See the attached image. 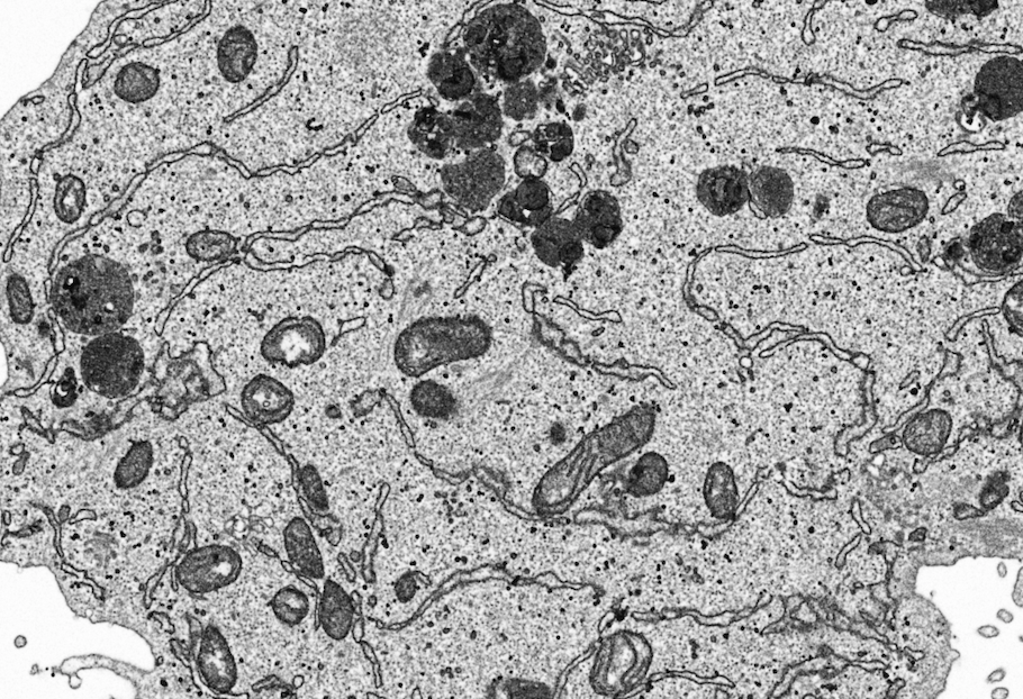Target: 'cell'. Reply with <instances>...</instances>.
I'll return each mask as SVG.
<instances>
[{"label": "cell", "instance_id": "cell-1", "mask_svg": "<svg viewBox=\"0 0 1023 699\" xmlns=\"http://www.w3.org/2000/svg\"><path fill=\"white\" fill-rule=\"evenodd\" d=\"M58 250L47 288L62 342L164 331L177 301L167 270L119 216L107 214Z\"/></svg>", "mask_w": 1023, "mask_h": 699}, {"label": "cell", "instance_id": "cell-7", "mask_svg": "<svg viewBox=\"0 0 1023 699\" xmlns=\"http://www.w3.org/2000/svg\"><path fill=\"white\" fill-rule=\"evenodd\" d=\"M325 337L321 325L305 317L275 325L260 343V353L269 362L288 367L311 365L322 357Z\"/></svg>", "mask_w": 1023, "mask_h": 699}, {"label": "cell", "instance_id": "cell-30", "mask_svg": "<svg viewBox=\"0 0 1023 699\" xmlns=\"http://www.w3.org/2000/svg\"><path fill=\"white\" fill-rule=\"evenodd\" d=\"M388 493H389V486L388 485H384L382 487V489H380V494H379V497L377 499V505H376V512L377 513H379L380 510H382V507H383L384 503L386 502V498L388 496Z\"/></svg>", "mask_w": 1023, "mask_h": 699}, {"label": "cell", "instance_id": "cell-28", "mask_svg": "<svg viewBox=\"0 0 1023 699\" xmlns=\"http://www.w3.org/2000/svg\"><path fill=\"white\" fill-rule=\"evenodd\" d=\"M360 646H361L362 650H364L365 656L371 662V664H373V665L377 664L378 660H377V657L375 655V652H374L373 648H371L369 646V644L367 642H365V641H360Z\"/></svg>", "mask_w": 1023, "mask_h": 699}, {"label": "cell", "instance_id": "cell-31", "mask_svg": "<svg viewBox=\"0 0 1023 699\" xmlns=\"http://www.w3.org/2000/svg\"><path fill=\"white\" fill-rule=\"evenodd\" d=\"M859 541H860V538H857V539H856L855 541H853V542H850V543L848 544V546H847V547H846V548H845V549L843 550V552H841V553H840V556H839V558H838V560H837V564H838V566H839V567L843 566V562H844V560H843V559H844V556H847V555H848V552H849L850 550H852L853 548L857 547V546H858V543H859Z\"/></svg>", "mask_w": 1023, "mask_h": 699}, {"label": "cell", "instance_id": "cell-18", "mask_svg": "<svg viewBox=\"0 0 1023 699\" xmlns=\"http://www.w3.org/2000/svg\"><path fill=\"white\" fill-rule=\"evenodd\" d=\"M284 538L287 555L302 574L310 578H323V560L310 526L296 517L287 525Z\"/></svg>", "mask_w": 1023, "mask_h": 699}, {"label": "cell", "instance_id": "cell-37", "mask_svg": "<svg viewBox=\"0 0 1023 699\" xmlns=\"http://www.w3.org/2000/svg\"><path fill=\"white\" fill-rule=\"evenodd\" d=\"M1008 694H1009L1008 689L1001 687V688L995 689V691L992 694V697L993 698H1006L1008 696Z\"/></svg>", "mask_w": 1023, "mask_h": 699}, {"label": "cell", "instance_id": "cell-17", "mask_svg": "<svg viewBox=\"0 0 1023 699\" xmlns=\"http://www.w3.org/2000/svg\"><path fill=\"white\" fill-rule=\"evenodd\" d=\"M619 221L617 202L609 195L597 193L586 198L575 226L592 239L604 242L615 234Z\"/></svg>", "mask_w": 1023, "mask_h": 699}, {"label": "cell", "instance_id": "cell-34", "mask_svg": "<svg viewBox=\"0 0 1023 699\" xmlns=\"http://www.w3.org/2000/svg\"><path fill=\"white\" fill-rule=\"evenodd\" d=\"M351 599H352L353 607H355V612L359 616H361V614H362V612H361V596L359 595L358 592H356V590H355V592L351 593Z\"/></svg>", "mask_w": 1023, "mask_h": 699}, {"label": "cell", "instance_id": "cell-9", "mask_svg": "<svg viewBox=\"0 0 1023 699\" xmlns=\"http://www.w3.org/2000/svg\"><path fill=\"white\" fill-rule=\"evenodd\" d=\"M457 147L468 152L490 149L501 138L503 112L493 96L477 93L452 110Z\"/></svg>", "mask_w": 1023, "mask_h": 699}, {"label": "cell", "instance_id": "cell-2", "mask_svg": "<svg viewBox=\"0 0 1023 699\" xmlns=\"http://www.w3.org/2000/svg\"><path fill=\"white\" fill-rule=\"evenodd\" d=\"M158 332L122 331L87 339H63L54 369L69 376L80 394V428H102L120 419L130 399L153 381L164 348Z\"/></svg>", "mask_w": 1023, "mask_h": 699}, {"label": "cell", "instance_id": "cell-19", "mask_svg": "<svg viewBox=\"0 0 1023 699\" xmlns=\"http://www.w3.org/2000/svg\"><path fill=\"white\" fill-rule=\"evenodd\" d=\"M355 613L351 596L341 586L328 580L319 611L320 623L328 637L337 641L347 638Z\"/></svg>", "mask_w": 1023, "mask_h": 699}, {"label": "cell", "instance_id": "cell-26", "mask_svg": "<svg viewBox=\"0 0 1023 699\" xmlns=\"http://www.w3.org/2000/svg\"><path fill=\"white\" fill-rule=\"evenodd\" d=\"M977 633L982 635L983 638L992 639V638L998 637V635L1000 634V631L997 628H995V626H993V625H984V626H981V628L979 630H977Z\"/></svg>", "mask_w": 1023, "mask_h": 699}, {"label": "cell", "instance_id": "cell-15", "mask_svg": "<svg viewBox=\"0 0 1023 699\" xmlns=\"http://www.w3.org/2000/svg\"><path fill=\"white\" fill-rule=\"evenodd\" d=\"M195 578L190 584L199 593H210L213 590L229 585L238 578L242 561L237 552L226 547H211L196 552Z\"/></svg>", "mask_w": 1023, "mask_h": 699}, {"label": "cell", "instance_id": "cell-22", "mask_svg": "<svg viewBox=\"0 0 1023 699\" xmlns=\"http://www.w3.org/2000/svg\"><path fill=\"white\" fill-rule=\"evenodd\" d=\"M271 607L277 619L289 626L302 623L310 612L309 598L293 585L280 589Z\"/></svg>", "mask_w": 1023, "mask_h": 699}, {"label": "cell", "instance_id": "cell-5", "mask_svg": "<svg viewBox=\"0 0 1023 699\" xmlns=\"http://www.w3.org/2000/svg\"><path fill=\"white\" fill-rule=\"evenodd\" d=\"M155 392L149 397L153 411L176 422L189 408L226 392L224 377L214 367L213 350L204 341L181 356L171 357L166 342L153 369Z\"/></svg>", "mask_w": 1023, "mask_h": 699}, {"label": "cell", "instance_id": "cell-21", "mask_svg": "<svg viewBox=\"0 0 1023 699\" xmlns=\"http://www.w3.org/2000/svg\"><path fill=\"white\" fill-rule=\"evenodd\" d=\"M534 145L537 151L550 161H563L573 152V131L566 124L541 125L534 133Z\"/></svg>", "mask_w": 1023, "mask_h": 699}, {"label": "cell", "instance_id": "cell-35", "mask_svg": "<svg viewBox=\"0 0 1023 699\" xmlns=\"http://www.w3.org/2000/svg\"><path fill=\"white\" fill-rule=\"evenodd\" d=\"M997 616L998 619H1000L1004 623H1011L1013 619H1015V617H1013V614L1007 610H1000Z\"/></svg>", "mask_w": 1023, "mask_h": 699}, {"label": "cell", "instance_id": "cell-16", "mask_svg": "<svg viewBox=\"0 0 1023 699\" xmlns=\"http://www.w3.org/2000/svg\"><path fill=\"white\" fill-rule=\"evenodd\" d=\"M205 682L217 693H226L237 682V668L225 640L219 631L208 628L199 656Z\"/></svg>", "mask_w": 1023, "mask_h": 699}, {"label": "cell", "instance_id": "cell-20", "mask_svg": "<svg viewBox=\"0 0 1023 699\" xmlns=\"http://www.w3.org/2000/svg\"><path fill=\"white\" fill-rule=\"evenodd\" d=\"M500 105L503 116L510 120H532L538 112V90L530 79L506 86Z\"/></svg>", "mask_w": 1023, "mask_h": 699}, {"label": "cell", "instance_id": "cell-39", "mask_svg": "<svg viewBox=\"0 0 1023 699\" xmlns=\"http://www.w3.org/2000/svg\"><path fill=\"white\" fill-rule=\"evenodd\" d=\"M260 549H261L262 552L266 553V555L269 556V557H273V558H277L278 557L277 553L274 550L269 549L268 547L261 546Z\"/></svg>", "mask_w": 1023, "mask_h": 699}, {"label": "cell", "instance_id": "cell-14", "mask_svg": "<svg viewBox=\"0 0 1023 699\" xmlns=\"http://www.w3.org/2000/svg\"><path fill=\"white\" fill-rule=\"evenodd\" d=\"M410 136L416 148L434 160L446 159L457 147L450 115L432 106L424 107L415 114Z\"/></svg>", "mask_w": 1023, "mask_h": 699}, {"label": "cell", "instance_id": "cell-10", "mask_svg": "<svg viewBox=\"0 0 1023 699\" xmlns=\"http://www.w3.org/2000/svg\"><path fill=\"white\" fill-rule=\"evenodd\" d=\"M239 403L238 411L244 419L259 428L286 420L293 410L295 398L291 390L276 378L259 374L242 386Z\"/></svg>", "mask_w": 1023, "mask_h": 699}, {"label": "cell", "instance_id": "cell-40", "mask_svg": "<svg viewBox=\"0 0 1023 699\" xmlns=\"http://www.w3.org/2000/svg\"><path fill=\"white\" fill-rule=\"evenodd\" d=\"M998 574H999V576H1000L1001 578H1004V577H1006V576H1007V574H1008V569H1007V566H1006V565H1004V564H1000V565L998 566Z\"/></svg>", "mask_w": 1023, "mask_h": 699}, {"label": "cell", "instance_id": "cell-38", "mask_svg": "<svg viewBox=\"0 0 1023 699\" xmlns=\"http://www.w3.org/2000/svg\"><path fill=\"white\" fill-rule=\"evenodd\" d=\"M282 566H283V568H284V569H285V570L287 571V573H289V574H294V573H296V570H295L294 566H293V565H291V564H289V562H287V561H282Z\"/></svg>", "mask_w": 1023, "mask_h": 699}, {"label": "cell", "instance_id": "cell-25", "mask_svg": "<svg viewBox=\"0 0 1023 699\" xmlns=\"http://www.w3.org/2000/svg\"><path fill=\"white\" fill-rule=\"evenodd\" d=\"M338 561L340 562V564H341V566H342V568L344 570V573H346L347 579L349 580V582L350 583H355V580H356V577H357L356 570L353 569V567L351 566L350 561L348 560V557L346 555H344V553H340V555L338 557Z\"/></svg>", "mask_w": 1023, "mask_h": 699}, {"label": "cell", "instance_id": "cell-33", "mask_svg": "<svg viewBox=\"0 0 1023 699\" xmlns=\"http://www.w3.org/2000/svg\"><path fill=\"white\" fill-rule=\"evenodd\" d=\"M853 516L855 517V520H857V522L860 524V526H862L865 533L867 534L871 533V530H869L868 525L862 520V517H860V507L858 504H856L854 507Z\"/></svg>", "mask_w": 1023, "mask_h": 699}, {"label": "cell", "instance_id": "cell-27", "mask_svg": "<svg viewBox=\"0 0 1023 699\" xmlns=\"http://www.w3.org/2000/svg\"><path fill=\"white\" fill-rule=\"evenodd\" d=\"M364 635H365L364 621H362V619H359L355 623V625H353L352 637L353 639H355L357 643H360V641H362V638H364Z\"/></svg>", "mask_w": 1023, "mask_h": 699}, {"label": "cell", "instance_id": "cell-23", "mask_svg": "<svg viewBox=\"0 0 1023 699\" xmlns=\"http://www.w3.org/2000/svg\"><path fill=\"white\" fill-rule=\"evenodd\" d=\"M300 481L303 488L306 502L310 504L316 513L327 514L329 511L328 496L324 492L323 484L318 471L312 466L300 469Z\"/></svg>", "mask_w": 1023, "mask_h": 699}, {"label": "cell", "instance_id": "cell-8", "mask_svg": "<svg viewBox=\"0 0 1023 699\" xmlns=\"http://www.w3.org/2000/svg\"><path fill=\"white\" fill-rule=\"evenodd\" d=\"M207 3H164L149 9L147 14L137 18H124L113 34V42L107 51L112 54L124 49L125 45H141L153 39H166L171 34L184 30L196 16L203 12Z\"/></svg>", "mask_w": 1023, "mask_h": 699}, {"label": "cell", "instance_id": "cell-24", "mask_svg": "<svg viewBox=\"0 0 1023 699\" xmlns=\"http://www.w3.org/2000/svg\"><path fill=\"white\" fill-rule=\"evenodd\" d=\"M384 528V522L382 516L378 515L374 524L373 532L370 534L366 546L364 548V569H362V576H364L367 583H375V575L373 571V557L376 552L377 542L379 534L382 533Z\"/></svg>", "mask_w": 1023, "mask_h": 699}, {"label": "cell", "instance_id": "cell-13", "mask_svg": "<svg viewBox=\"0 0 1023 699\" xmlns=\"http://www.w3.org/2000/svg\"><path fill=\"white\" fill-rule=\"evenodd\" d=\"M499 211L506 220L540 226L551 217L550 190L539 179H524L513 192L501 199Z\"/></svg>", "mask_w": 1023, "mask_h": 699}, {"label": "cell", "instance_id": "cell-3", "mask_svg": "<svg viewBox=\"0 0 1023 699\" xmlns=\"http://www.w3.org/2000/svg\"><path fill=\"white\" fill-rule=\"evenodd\" d=\"M49 268L14 260L2 267V342L7 379L2 395L31 389L47 374L57 354L47 283Z\"/></svg>", "mask_w": 1023, "mask_h": 699}, {"label": "cell", "instance_id": "cell-12", "mask_svg": "<svg viewBox=\"0 0 1023 699\" xmlns=\"http://www.w3.org/2000/svg\"><path fill=\"white\" fill-rule=\"evenodd\" d=\"M926 198L917 190L900 192L875 198L868 210L869 221L877 230L901 233L921 222L927 213Z\"/></svg>", "mask_w": 1023, "mask_h": 699}, {"label": "cell", "instance_id": "cell-6", "mask_svg": "<svg viewBox=\"0 0 1023 699\" xmlns=\"http://www.w3.org/2000/svg\"><path fill=\"white\" fill-rule=\"evenodd\" d=\"M504 162L491 149L472 152L441 171L443 188L461 206L481 210L492 202L504 185Z\"/></svg>", "mask_w": 1023, "mask_h": 699}, {"label": "cell", "instance_id": "cell-29", "mask_svg": "<svg viewBox=\"0 0 1023 699\" xmlns=\"http://www.w3.org/2000/svg\"><path fill=\"white\" fill-rule=\"evenodd\" d=\"M1021 573H1022V570H1020L1019 577H1018V583L1016 584L1015 592H1013V601H1015V603L1018 606H1020V607L1022 606V575H1021Z\"/></svg>", "mask_w": 1023, "mask_h": 699}, {"label": "cell", "instance_id": "cell-4", "mask_svg": "<svg viewBox=\"0 0 1023 699\" xmlns=\"http://www.w3.org/2000/svg\"><path fill=\"white\" fill-rule=\"evenodd\" d=\"M461 48L479 79L509 86L529 79L546 60L542 26L519 4H497L479 13L463 32Z\"/></svg>", "mask_w": 1023, "mask_h": 699}, {"label": "cell", "instance_id": "cell-32", "mask_svg": "<svg viewBox=\"0 0 1023 699\" xmlns=\"http://www.w3.org/2000/svg\"><path fill=\"white\" fill-rule=\"evenodd\" d=\"M1004 677H1006V671H1004L1003 669H998L993 671V673L989 676L988 682L991 684L998 683L1001 682V680H1003Z\"/></svg>", "mask_w": 1023, "mask_h": 699}, {"label": "cell", "instance_id": "cell-11", "mask_svg": "<svg viewBox=\"0 0 1023 699\" xmlns=\"http://www.w3.org/2000/svg\"><path fill=\"white\" fill-rule=\"evenodd\" d=\"M429 79L439 95L449 103H460L481 93V79L470 65L463 48L440 51L431 58Z\"/></svg>", "mask_w": 1023, "mask_h": 699}, {"label": "cell", "instance_id": "cell-36", "mask_svg": "<svg viewBox=\"0 0 1023 699\" xmlns=\"http://www.w3.org/2000/svg\"><path fill=\"white\" fill-rule=\"evenodd\" d=\"M297 577H298V579L302 580V582H303V583H304L305 585H307V586H309V587H311V588L315 589V590H316V592H318V593H319V588H318V586H316V584H315V583L313 582V580H312V579H311L310 577H307V576H305V577H304V576H303V574H298V575H297Z\"/></svg>", "mask_w": 1023, "mask_h": 699}]
</instances>
